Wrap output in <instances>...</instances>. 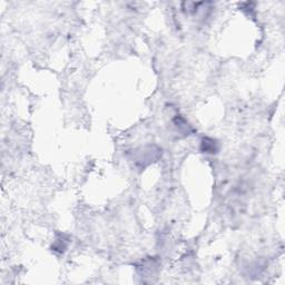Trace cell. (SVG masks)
Returning a JSON list of instances; mask_svg holds the SVG:
<instances>
[{
  "instance_id": "1",
  "label": "cell",
  "mask_w": 285,
  "mask_h": 285,
  "mask_svg": "<svg viewBox=\"0 0 285 285\" xmlns=\"http://www.w3.org/2000/svg\"><path fill=\"white\" fill-rule=\"evenodd\" d=\"M161 156V148L157 146H146L139 148L134 153V161L136 166L146 167L150 164L157 161Z\"/></svg>"
},
{
  "instance_id": "2",
  "label": "cell",
  "mask_w": 285,
  "mask_h": 285,
  "mask_svg": "<svg viewBox=\"0 0 285 285\" xmlns=\"http://www.w3.org/2000/svg\"><path fill=\"white\" fill-rule=\"evenodd\" d=\"M202 152L204 153H210V154H216L218 151V144L216 140H214L213 138L205 137L202 140Z\"/></svg>"
}]
</instances>
